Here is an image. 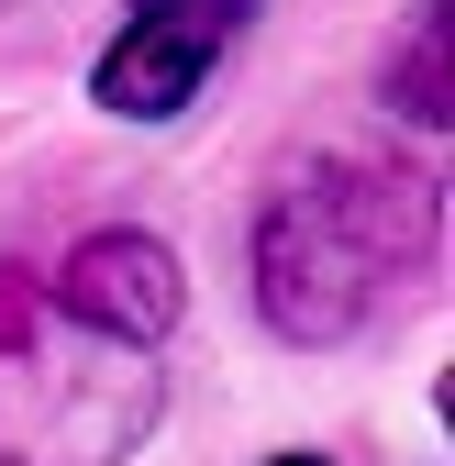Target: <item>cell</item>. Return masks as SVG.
Masks as SVG:
<instances>
[{
    "mask_svg": "<svg viewBox=\"0 0 455 466\" xmlns=\"http://www.w3.org/2000/svg\"><path fill=\"white\" fill-rule=\"evenodd\" d=\"M433 178L378 156H311L256 211V311L289 344H345L389 289L433 256Z\"/></svg>",
    "mask_w": 455,
    "mask_h": 466,
    "instance_id": "obj_1",
    "label": "cell"
},
{
    "mask_svg": "<svg viewBox=\"0 0 455 466\" xmlns=\"http://www.w3.org/2000/svg\"><path fill=\"white\" fill-rule=\"evenodd\" d=\"M156 400V344L78 322L34 267H0V466H123Z\"/></svg>",
    "mask_w": 455,
    "mask_h": 466,
    "instance_id": "obj_2",
    "label": "cell"
},
{
    "mask_svg": "<svg viewBox=\"0 0 455 466\" xmlns=\"http://www.w3.org/2000/svg\"><path fill=\"white\" fill-rule=\"evenodd\" d=\"M256 0H123V34L100 45L89 100L123 111V123H178L200 100V78L222 67V45L245 34Z\"/></svg>",
    "mask_w": 455,
    "mask_h": 466,
    "instance_id": "obj_3",
    "label": "cell"
},
{
    "mask_svg": "<svg viewBox=\"0 0 455 466\" xmlns=\"http://www.w3.org/2000/svg\"><path fill=\"white\" fill-rule=\"evenodd\" d=\"M45 289H56L78 322L134 333V344H167V333H178V311H189V278H178V256H167L156 233H89V245L56 267Z\"/></svg>",
    "mask_w": 455,
    "mask_h": 466,
    "instance_id": "obj_4",
    "label": "cell"
},
{
    "mask_svg": "<svg viewBox=\"0 0 455 466\" xmlns=\"http://www.w3.org/2000/svg\"><path fill=\"white\" fill-rule=\"evenodd\" d=\"M444 45H455V12H444V0H422L411 34H400V56H389V111H400L411 134H444V111H455V89H444Z\"/></svg>",
    "mask_w": 455,
    "mask_h": 466,
    "instance_id": "obj_5",
    "label": "cell"
},
{
    "mask_svg": "<svg viewBox=\"0 0 455 466\" xmlns=\"http://www.w3.org/2000/svg\"><path fill=\"white\" fill-rule=\"evenodd\" d=\"M267 466H322V455H267Z\"/></svg>",
    "mask_w": 455,
    "mask_h": 466,
    "instance_id": "obj_6",
    "label": "cell"
}]
</instances>
